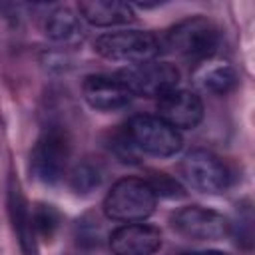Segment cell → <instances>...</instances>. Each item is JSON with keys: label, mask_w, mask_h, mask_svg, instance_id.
<instances>
[{"label": "cell", "mask_w": 255, "mask_h": 255, "mask_svg": "<svg viewBox=\"0 0 255 255\" xmlns=\"http://www.w3.org/2000/svg\"><path fill=\"white\" fill-rule=\"evenodd\" d=\"M157 195L149 187L147 179L124 177L118 179L104 199V213L122 223H139L147 219L155 209Z\"/></svg>", "instance_id": "6da1fadb"}, {"label": "cell", "mask_w": 255, "mask_h": 255, "mask_svg": "<svg viewBox=\"0 0 255 255\" xmlns=\"http://www.w3.org/2000/svg\"><path fill=\"white\" fill-rule=\"evenodd\" d=\"M219 42H221L219 28L209 18L193 16L175 24L165 34V42H161V46L165 44L173 54H179L183 58L207 60L215 54Z\"/></svg>", "instance_id": "7a4b0ae2"}, {"label": "cell", "mask_w": 255, "mask_h": 255, "mask_svg": "<svg viewBox=\"0 0 255 255\" xmlns=\"http://www.w3.org/2000/svg\"><path fill=\"white\" fill-rule=\"evenodd\" d=\"M94 48L106 60L137 66L155 60V56L161 52V40L151 32L122 30L100 36Z\"/></svg>", "instance_id": "3957f363"}, {"label": "cell", "mask_w": 255, "mask_h": 255, "mask_svg": "<svg viewBox=\"0 0 255 255\" xmlns=\"http://www.w3.org/2000/svg\"><path fill=\"white\" fill-rule=\"evenodd\" d=\"M124 133L129 137L137 151L155 157H169L181 149L179 131L157 116H133L126 124Z\"/></svg>", "instance_id": "277c9868"}, {"label": "cell", "mask_w": 255, "mask_h": 255, "mask_svg": "<svg viewBox=\"0 0 255 255\" xmlns=\"http://www.w3.org/2000/svg\"><path fill=\"white\" fill-rule=\"evenodd\" d=\"M118 78L128 86L131 96L143 98H163L165 94L177 90L179 70L169 62H145L137 66H128L118 74Z\"/></svg>", "instance_id": "5b68a950"}, {"label": "cell", "mask_w": 255, "mask_h": 255, "mask_svg": "<svg viewBox=\"0 0 255 255\" xmlns=\"http://www.w3.org/2000/svg\"><path fill=\"white\" fill-rule=\"evenodd\" d=\"M68 159H70L68 133L60 128H48L38 137V141L32 149L30 167H32V173L40 181L56 183L64 175Z\"/></svg>", "instance_id": "8992f818"}, {"label": "cell", "mask_w": 255, "mask_h": 255, "mask_svg": "<svg viewBox=\"0 0 255 255\" xmlns=\"http://www.w3.org/2000/svg\"><path fill=\"white\" fill-rule=\"evenodd\" d=\"M183 179L201 193H221L229 187V169L227 165L211 151L193 149L181 159Z\"/></svg>", "instance_id": "52a82bcc"}, {"label": "cell", "mask_w": 255, "mask_h": 255, "mask_svg": "<svg viewBox=\"0 0 255 255\" xmlns=\"http://www.w3.org/2000/svg\"><path fill=\"white\" fill-rule=\"evenodd\" d=\"M171 225L179 235L199 241H215L229 231V223L221 213L201 205L181 207L171 215Z\"/></svg>", "instance_id": "ba28073f"}, {"label": "cell", "mask_w": 255, "mask_h": 255, "mask_svg": "<svg viewBox=\"0 0 255 255\" xmlns=\"http://www.w3.org/2000/svg\"><path fill=\"white\" fill-rule=\"evenodd\" d=\"M82 92H84V100L88 102V106L100 112L122 110L133 98L128 86L118 78V74L116 76H110V74L88 76L84 80Z\"/></svg>", "instance_id": "9c48e42d"}, {"label": "cell", "mask_w": 255, "mask_h": 255, "mask_svg": "<svg viewBox=\"0 0 255 255\" xmlns=\"http://www.w3.org/2000/svg\"><path fill=\"white\" fill-rule=\"evenodd\" d=\"M157 118L175 129H191L203 120V102L187 90H173L159 98Z\"/></svg>", "instance_id": "30bf717a"}, {"label": "cell", "mask_w": 255, "mask_h": 255, "mask_svg": "<svg viewBox=\"0 0 255 255\" xmlns=\"http://www.w3.org/2000/svg\"><path fill=\"white\" fill-rule=\"evenodd\" d=\"M161 245V233L153 225L126 223L110 235L114 255H151Z\"/></svg>", "instance_id": "8fae6325"}, {"label": "cell", "mask_w": 255, "mask_h": 255, "mask_svg": "<svg viewBox=\"0 0 255 255\" xmlns=\"http://www.w3.org/2000/svg\"><path fill=\"white\" fill-rule=\"evenodd\" d=\"M80 14L86 22L94 26H118V24H128L133 20L131 6L126 2L118 0H84L80 2Z\"/></svg>", "instance_id": "7c38bea8"}, {"label": "cell", "mask_w": 255, "mask_h": 255, "mask_svg": "<svg viewBox=\"0 0 255 255\" xmlns=\"http://www.w3.org/2000/svg\"><path fill=\"white\" fill-rule=\"evenodd\" d=\"M8 207H10V217L14 223V229L18 233L20 247L24 255H38L36 241H34V227H32V215L28 209V203L18 187V183L12 181L10 193H8Z\"/></svg>", "instance_id": "4fadbf2b"}, {"label": "cell", "mask_w": 255, "mask_h": 255, "mask_svg": "<svg viewBox=\"0 0 255 255\" xmlns=\"http://www.w3.org/2000/svg\"><path fill=\"white\" fill-rule=\"evenodd\" d=\"M201 86L213 94H227L235 88L237 84V74L233 70V66H229L227 62H217V64H209L203 68V74L199 76Z\"/></svg>", "instance_id": "5bb4252c"}, {"label": "cell", "mask_w": 255, "mask_h": 255, "mask_svg": "<svg viewBox=\"0 0 255 255\" xmlns=\"http://www.w3.org/2000/svg\"><path fill=\"white\" fill-rule=\"evenodd\" d=\"M78 28H80L78 16L68 8L54 10L46 18V24H44L46 36L52 40H70L72 36L78 34Z\"/></svg>", "instance_id": "9a60e30c"}, {"label": "cell", "mask_w": 255, "mask_h": 255, "mask_svg": "<svg viewBox=\"0 0 255 255\" xmlns=\"http://www.w3.org/2000/svg\"><path fill=\"white\" fill-rule=\"evenodd\" d=\"M102 177H104V171L98 163L94 161H80L74 169H72V175H70V185L74 191L78 193H90L94 191L100 183H102Z\"/></svg>", "instance_id": "2e32d148"}, {"label": "cell", "mask_w": 255, "mask_h": 255, "mask_svg": "<svg viewBox=\"0 0 255 255\" xmlns=\"http://www.w3.org/2000/svg\"><path fill=\"white\" fill-rule=\"evenodd\" d=\"M32 215V227H34V233H38L42 239H52L56 235V231L60 229V211L54 207V205H48V203H36L34 211H30Z\"/></svg>", "instance_id": "e0dca14e"}, {"label": "cell", "mask_w": 255, "mask_h": 255, "mask_svg": "<svg viewBox=\"0 0 255 255\" xmlns=\"http://www.w3.org/2000/svg\"><path fill=\"white\" fill-rule=\"evenodd\" d=\"M149 187L153 189V193L157 195H165V197H179V195H183V189L177 185V181H173L169 175H165V173H155L149 181Z\"/></svg>", "instance_id": "ac0fdd59"}, {"label": "cell", "mask_w": 255, "mask_h": 255, "mask_svg": "<svg viewBox=\"0 0 255 255\" xmlns=\"http://www.w3.org/2000/svg\"><path fill=\"white\" fill-rule=\"evenodd\" d=\"M185 255H225L219 251H195V253H185Z\"/></svg>", "instance_id": "d6986e66"}]
</instances>
